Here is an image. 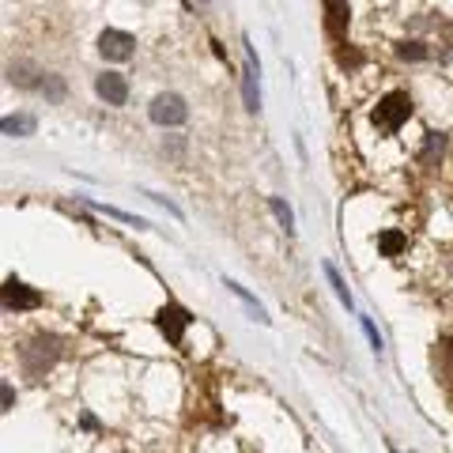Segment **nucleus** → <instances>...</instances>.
Wrapping results in <instances>:
<instances>
[{"mask_svg":"<svg viewBox=\"0 0 453 453\" xmlns=\"http://www.w3.org/2000/svg\"><path fill=\"white\" fill-rule=\"evenodd\" d=\"M442 143H446V140H442L438 132H427V148H423V155H419V163H423V167H430V163H435V155L442 151Z\"/></svg>","mask_w":453,"mask_h":453,"instance_id":"19","label":"nucleus"},{"mask_svg":"<svg viewBox=\"0 0 453 453\" xmlns=\"http://www.w3.org/2000/svg\"><path fill=\"white\" fill-rule=\"evenodd\" d=\"M38 129V121L30 114H8L4 117V136H30Z\"/></svg>","mask_w":453,"mask_h":453,"instance_id":"12","label":"nucleus"},{"mask_svg":"<svg viewBox=\"0 0 453 453\" xmlns=\"http://www.w3.org/2000/svg\"><path fill=\"white\" fill-rule=\"evenodd\" d=\"M359 322H363V333H367L370 348H374V351H382V336H378V329H374V322H370V317H359Z\"/></svg>","mask_w":453,"mask_h":453,"instance_id":"20","label":"nucleus"},{"mask_svg":"<svg viewBox=\"0 0 453 453\" xmlns=\"http://www.w3.org/2000/svg\"><path fill=\"white\" fill-rule=\"evenodd\" d=\"M404 246H408L404 230H382V235H378V253H382V257H401Z\"/></svg>","mask_w":453,"mask_h":453,"instance_id":"11","label":"nucleus"},{"mask_svg":"<svg viewBox=\"0 0 453 453\" xmlns=\"http://www.w3.org/2000/svg\"><path fill=\"white\" fill-rule=\"evenodd\" d=\"M132 46H136V38H132L129 30H102V35H98V53H102L106 61H129Z\"/></svg>","mask_w":453,"mask_h":453,"instance_id":"5","label":"nucleus"},{"mask_svg":"<svg viewBox=\"0 0 453 453\" xmlns=\"http://www.w3.org/2000/svg\"><path fill=\"white\" fill-rule=\"evenodd\" d=\"M359 61H363V57H359L355 49H340V64H344V69H348V64H351V69H355Z\"/></svg>","mask_w":453,"mask_h":453,"instance_id":"22","label":"nucleus"},{"mask_svg":"<svg viewBox=\"0 0 453 453\" xmlns=\"http://www.w3.org/2000/svg\"><path fill=\"white\" fill-rule=\"evenodd\" d=\"M227 291H230V295H238L242 302L249 306L253 322H269V317H264V310H261V302H257V298H253V295H249V291H246V287H242V283H235V280H227Z\"/></svg>","mask_w":453,"mask_h":453,"instance_id":"13","label":"nucleus"},{"mask_svg":"<svg viewBox=\"0 0 453 453\" xmlns=\"http://www.w3.org/2000/svg\"><path fill=\"white\" fill-rule=\"evenodd\" d=\"M408 117H412V95L408 91H389V95L378 98V106H374V125L382 132H396Z\"/></svg>","mask_w":453,"mask_h":453,"instance_id":"1","label":"nucleus"},{"mask_svg":"<svg viewBox=\"0 0 453 453\" xmlns=\"http://www.w3.org/2000/svg\"><path fill=\"white\" fill-rule=\"evenodd\" d=\"M322 12H325V30H329V38H336V42H340V38L348 35L351 8H348V4H336V0H325Z\"/></svg>","mask_w":453,"mask_h":453,"instance_id":"8","label":"nucleus"},{"mask_svg":"<svg viewBox=\"0 0 453 453\" xmlns=\"http://www.w3.org/2000/svg\"><path fill=\"white\" fill-rule=\"evenodd\" d=\"M57 348H61V340H57V336H46V333H38V336L30 340V344H27L23 351H19V355H23V367H27L30 374H42V370H46L53 359L61 355Z\"/></svg>","mask_w":453,"mask_h":453,"instance_id":"2","label":"nucleus"},{"mask_svg":"<svg viewBox=\"0 0 453 453\" xmlns=\"http://www.w3.org/2000/svg\"><path fill=\"white\" fill-rule=\"evenodd\" d=\"M269 208L276 212V219H280V227L287 230V235H291V230H295V212L283 204V196H269Z\"/></svg>","mask_w":453,"mask_h":453,"instance_id":"14","label":"nucleus"},{"mask_svg":"<svg viewBox=\"0 0 453 453\" xmlns=\"http://www.w3.org/2000/svg\"><path fill=\"white\" fill-rule=\"evenodd\" d=\"M95 91L102 95L110 106H125V102H129V80H125L121 72H102V76L95 80Z\"/></svg>","mask_w":453,"mask_h":453,"instance_id":"7","label":"nucleus"},{"mask_svg":"<svg viewBox=\"0 0 453 453\" xmlns=\"http://www.w3.org/2000/svg\"><path fill=\"white\" fill-rule=\"evenodd\" d=\"M396 57H404V61H427V46H423V42H401V46H396Z\"/></svg>","mask_w":453,"mask_h":453,"instance_id":"16","label":"nucleus"},{"mask_svg":"<svg viewBox=\"0 0 453 453\" xmlns=\"http://www.w3.org/2000/svg\"><path fill=\"white\" fill-rule=\"evenodd\" d=\"M12 404H16V396H12V385H4V412H12Z\"/></svg>","mask_w":453,"mask_h":453,"instance_id":"23","label":"nucleus"},{"mask_svg":"<svg viewBox=\"0 0 453 453\" xmlns=\"http://www.w3.org/2000/svg\"><path fill=\"white\" fill-rule=\"evenodd\" d=\"M325 276H329V283H333L336 298H340V302H344L348 310H351V291H348V283L340 280V272H336V269H333V264H329V261H325Z\"/></svg>","mask_w":453,"mask_h":453,"instance_id":"15","label":"nucleus"},{"mask_svg":"<svg viewBox=\"0 0 453 453\" xmlns=\"http://www.w3.org/2000/svg\"><path fill=\"white\" fill-rule=\"evenodd\" d=\"M155 322H159V329H163V336H167L174 348H182V344H185V329L193 325V317H189V310H182V306L167 302V306L159 310Z\"/></svg>","mask_w":453,"mask_h":453,"instance_id":"4","label":"nucleus"},{"mask_svg":"<svg viewBox=\"0 0 453 453\" xmlns=\"http://www.w3.org/2000/svg\"><path fill=\"white\" fill-rule=\"evenodd\" d=\"M143 196H151V201H155V204H163V208H167V212H174V216H182V208L174 204V201H167V196H159V193H143Z\"/></svg>","mask_w":453,"mask_h":453,"instance_id":"21","label":"nucleus"},{"mask_svg":"<svg viewBox=\"0 0 453 453\" xmlns=\"http://www.w3.org/2000/svg\"><path fill=\"white\" fill-rule=\"evenodd\" d=\"M151 121L155 125H182L185 117H189V106H185V98L182 95H174V91H167V95H155L151 98Z\"/></svg>","mask_w":453,"mask_h":453,"instance_id":"3","label":"nucleus"},{"mask_svg":"<svg viewBox=\"0 0 453 453\" xmlns=\"http://www.w3.org/2000/svg\"><path fill=\"white\" fill-rule=\"evenodd\" d=\"M4 306L8 310H35V306H42V295L35 291V287H27L23 280L8 276L4 280Z\"/></svg>","mask_w":453,"mask_h":453,"instance_id":"6","label":"nucleus"},{"mask_svg":"<svg viewBox=\"0 0 453 453\" xmlns=\"http://www.w3.org/2000/svg\"><path fill=\"white\" fill-rule=\"evenodd\" d=\"M95 208V212H106V216H114V219H121V223H132V227H148L143 219H136V216H129V212H121V208H106V204H95V201H87Z\"/></svg>","mask_w":453,"mask_h":453,"instance_id":"18","label":"nucleus"},{"mask_svg":"<svg viewBox=\"0 0 453 453\" xmlns=\"http://www.w3.org/2000/svg\"><path fill=\"white\" fill-rule=\"evenodd\" d=\"M435 367L442 374V385H446V393L453 396V336L438 340V351H435Z\"/></svg>","mask_w":453,"mask_h":453,"instance_id":"10","label":"nucleus"},{"mask_svg":"<svg viewBox=\"0 0 453 453\" xmlns=\"http://www.w3.org/2000/svg\"><path fill=\"white\" fill-rule=\"evenodd\" d=\"M389 453H396V449H389Z\"/></svg>","mask_w":453,"mask_h":453,"instance_id":"24","label":"nucleus"},{"mask_svg":"<svg viewBox=\"0 0 453 453\" xmlns=\"http://www.w3.org/2000/svg\"><path fill=\"white\" fill-rule=\"evenodd\" d=\"M38 91H42V95H49L53 102H57V98H64V83L57 80V76H49V72H46V76L38 80Z\"/></svg>","mask_w":453,"mask_h":453,"instance_id":"17","label":"nucleus"},{"mask_svg":"<svg viewBox=\"0 0 453 453\" xmlns=\"http://www.w3.org/2000/svg\"><path fill=\"white\" fill-rule=\"evenodd\" d=\"M246 72H242V98H246V110L249 114H257L261 110V91H257V57H253V49H246Z\"/></svg>","mask_w":453,"mask_h":453,"instance_id":"9","label":"nucleus"}]
</instances>
